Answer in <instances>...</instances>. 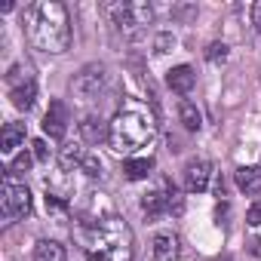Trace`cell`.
I'll use <instances>...</instances> for the list:
<instances>
[{
	"instance_id": "obj_7",
	"label": "cell",
	"mask_w": 261,
	"mask_h": 261,
	"mask_svg": "<svg viewBox=\"0 0 261 261\" xmlns=\"http://www.w3.org/2000/svg\"><path fill=\"white\" fill-rule=\"evenodd\" d=\"M142 209L148 212V218H160L163 212H175L178 215L185 209V203H181V197H178V191L172 185H163L160 191H151V194L142 197Z\"/></svg>"
},
{
	"instance_id": "obj_12",
	"label": "cell",
	"mask_w": 261,
	"mask_h": 261,
	"mask_svg": "<svg viewBox=\"0 0 261 261\" xmlns=\"http://www.w3.org/2000/svg\"><path fill=\"white\" fill-rule=\"evenodd\" d=\"M166 83H169V89L172 92H191L194 89V83H197V74H194V68L191 65H178V68H172L169 71V77H166Z\"/></svg>"
},
{
	"instance_id": "obj_20",
	"label": "cell",
	"mask_w": 261,
	"mask_h": 261,
	"mask_svg": "<svg viewBox=\"0 0 261 261\" xmlns=\"http://www.w3.org/2000/svg\"><path fill=\"white\" fill-rule=\"evenodd\" d=\"M206 59H209L212 65H218V62H227V43H221V40L209 43V46H206Z\"/></svg>"
},
{
	"instance_id": "obj_4",
	"label": "cell",
	"mask_w": 261,
	"mask_h": 261,
	"mask_svg": "<svg viewBox=\"0 0 261 261\" xmlns=\"http://www.w3.org/2000/svg\"><path fill=\"white\" fill-rule=\"evenodd\" d=\"M108 16H111V22L120 28V31H126V34H136L139 28H145L151 19H154V10L148 7V4H126V0H117V4H105L101 7Z\"/></svg>"
},
{
	"instance_id": "obj_14",
	"label": "cell",
	"mask_w": 261,
	"mask_h": 261,
	"mask_svg": "<svg viewBox=\"0 0 261 261\" xmlns=\"http://www.w3.org/2000/svg\"><path fill=\"white\" fill-rule=\"evenodd\" d=\"M151 252H154V261H175L178 258V237L175 233H157Z\"/></svg>"
},
{
	"instance_id": "obj_1",
	"label": "cell",
	"mask_w": 261,
	"mask_h": 261,
	"mask_svg": "<svg viewBox=\"0 0 261 261\" xmlns=\"http://www.w3.org/2000/svg\"><path fill=\"white\" fill-rule=\"evenodd\" d=\"M157 136V123H154V114L139 105V101H129L123 105L114 120L108 123V145L117 151V154H136L139 148H148Z\"/></svg>"
},
{
	"instance_id": "obj_15",
	"label": "cell",
	"mask_w": 261,
	"mask_h": 261,
	"mask_svg": "<svg viewBox=\"0 0 261 261\" xmlns=\"http://www.w3.org/2000/svg\"><path fill=\"white\" fill-rule=\"evenodd\" d=\"M151 172H154V160H151V157H133V160L123 163V175H126L129 181H142V178H148Z\"/></svg>"
},
{
	"instance_id": "obj_11",
	"label": "cell",
	"mask_w": 261,
	"mask_h": 261,
	"mask_svg": "<svg viewBox=\"0 0 261 261\" xmlns=\"http://www.w3.org/2000/svg\"><path fill=\"white\" fill-rule=\"evenodd\" d=\"M80 136H83L86 145H98L101 139H108V126L98 114H86L83 123H80Z\"/></svg>"
},
{
	"instance_id": "obj_5",
	"label": "cell",
	"mask_w": 261,
	"mask_h": 261,
	"mask_svg": "<svg viewBox=\"0 0 261 261\" xmlns=\"http://www.w3.org/2000/svg\"><path fill=\"white\" fill-rule=\"evenodd\" d=\"M0 206H4L7 218H25L31 212V191L25 185H19L13 178V172L4 175V197H0Z\"/></svg>"
},
{
	"instance_id": "obj_6",
	"label": "cell",
	"mask_w": 261,
	"mask_h": 261,
	"mask_svg": "<svg viewBox=\"0 0 261 261\" xmlns=\"http://www.w3.org/2000/svg\"><path fill=\"white\" fill-rule=\"evenodd\" d=\"M105 80H108L105 65H86V68H80V71L74 74L71 92H74L80 101H89V98H95V95L105 89Z\"/></svg>"
},
{
	"instance_id": "obj_24",
	"label": "cell",
	"mask_w": 261,
	"mask_h": 261,
	"mask_svg": "<svg viewBox=\"0 0 261 261\" xmlns=\"http://www.w3.org/2000/svg\"><path fill=\"white\" fill-rule=\"evenodd\" d=\"M246 221H249L252 227H258V224H261V200H258V203H255V206L246 212Z\"/></svg>"
},
{
	"instance_id": "obj_19",
	"label": "cell",
	"mask_w": 261,
	"mask_h": 261,
	"mask_svg": "<svg viewBox=\"0 0 261 261\" xmlns=\"http://www.w3.org/2000/svg\"><path fill=\"white\" fill-rule=\"evenodd\" d=\"M178 120H181V126L188 129V133H197V129L203 126V117H200L194 101H181L178 105Z\"/></svg>"
},
{
	"instance_id": "obj_27",
	"label": "cell",
	"mask_w": 261,
	"mask_h": 261,
	"mask_svg": "<svg viewBox=\"0 0 261 261\" xmlns=\"http://www.w3.org/2000/svg\"><path fill=\"white\" fill-rule=\"evenodd\" d=\"M215 261H230V258H215Z\"/></svg>"
},
{
	"instance_id": "obj_8",
	"label": "cell",
	"mask_w": 261,
	"mask_h": 261,
	"mask_svg": "<svg viewBox=\"0 0 261 261\" xmlns=\"http://www.w3.org/2000/svg\"><path fill=\"white\" fill-rule=\"evenodd\" d=\"M209 178H212V166L206 160H188V166H185V191L203 194L209 188Z\"/></svg>"
},
{
	"instance_id": "obj_21",
	"label": "cell",
	"mask_w": 261,
	"mask_h": 261,
	"mask_svg": "<svg viewBox=\"0 0 261 261\" xmlns=\"http://www.w3.org/2000/svg\"><path fill=\"white\" fill-rule=\"evenodd\" d=\"M89 178H98L101 175V160L95 157V154H86V160H83V166H80Z\"/></svg>"
},
{
	"instance_id": "obj_25",
	"label": "cell",
	"mask_w": 261,
	"mask_h": 261,
	"mask_svg": "<svg viewBox=\"0 0 261 261\" xmlns=\"http://www.w3.org/2000/svg\"><path fill=\"white\" fill-rule=\"evenodd\" d=\"M252 25L261 31V4H252Z\"/></svg>"
},
{
	"instance_id": "obj_18",
	"label": "cell",
	"mask_w": 261,
	"mask_h": 261,
	"mask_svg": "<svg viewBox=\"0 0 261 261\" xmlns=\"http://www.w3.org/2000/svg\"><path fill=\"white\" fill-rule=\"evenodd\" d=\"M83 160H86V148H83L80 142H74V145H65V148H62V154H59V163H62V169L83 166Z\"/></svg>"
},
{
	"instance_id": "obj_2",
	"label": "cell",
	"mask_w": 261,
	"mask_h": 261,
	"mask_svg": "<svg viewBox=\"0 0 261 261\" xmlns=\"http://www.w3.org/2000/svg\"><path fill=\"white\" fill-rule=\"evenodd\" d=\"M86 258L89 261H133L136 246H133V230L117 215L101 218L89 237H86Z\"/></svg>"
},
{
	"instance_id": "obj_26",
	"label": "cell",
	"mask_w": 261,
	"mask_h": 261,
	"mask_svg": "<svg viewBox=\"0 0 261 261\" xmlns=\"http://www.w3.org/2000/svg\"><path fill=\"white\" fill-rule=\"evenodd\" d=\"M252 255H258V258H261V240H252Z\"/></svg>"
},
{
	"instance_id": "obj_17",
	"label": "cell",
	"mask_w": 261,
	"mask_h": 261,
	"mask_svg": "<svg viewBox=\"0 0 261 261\" xmlns=\"http://www.w3.org/2000/svg\"><path fill=\"white\" fill-rule=\"evenodd\" d=\"M34 261H65V246L56 240H40L34 249Z\"/></svg>"
},
{
	"instance_id": "obj_16",
	"label": "cell",
	"mask_w": 261,
	"mask_h": 261,
	"mask_svg": "<svg viewBox=\"0 0 261 261\" xmlns=\"http://www.w3.org/2000/svg\"><path fill=\"white\" fill-rule=\"evenodd\" d=\"M34 98H37V83L34 80H25V83L13 86V105L19 111H31L34 108Z\"/></svg>"
},
{
	"instance_id": "obj_3",
	"label": "cell",
	"mask_w": 261,
	"mask_h": 261,
	"mask_svg": "<svg viewBox=\"0 0 261 261\" xmlns=\"http://www.w3.org/2000/svg\"><path fill=\"white\" fill-rule=\"evenodd\" d=\"M34 46L43 53H65L71 46V19L59 0H43L34 19Z\"/></svg>"
},
{
	"instance_id": "obj_22",
	"label": "cell",
	"mask_w": 261,
	"mask_h": 261,
	"mask_svg": "<svg viewBox=\"0 0 261 261\" xmlns=\"http://www.w3.org/2000/svg\"><path fill=\"white\" fill-rule=\"evenodd\" d=\"M31 163H34V154H28V151H22L16 160H13V166H10V172H28L31 169Z\"/></svg>"
},
{
	"instance_id": "obj_23",
	"label": "cell",
	"mask_w": 261,
	"mask_h": 261,
	"mask_svg": "<svg viewBox=\"0 0 261 261\" xmlns=\"http://www.w3.org/2000/svg\"><path fill=\"white\" fill-rule=\"evenodd\" d=\"M31 148H34V160H40V163H46V160H49V148H46V142H43V139H40V142H34Z\"/></svg>"
},
{
	"instance_id": "obj_9",
	"label": "cell",
	"mask_w": 261,
	"mask_h": 261,
	"mask_svg": "<svg viewBox=\"0 0 261 261\" xmlns=\"http://www.w3.org/2000/svg\"><path fill=\"white\" fill-rule=\"evenodd\" d=\"M43 133L49 139H65V133H68V108L62 101H49V111L43 117Z\"/></svg>"
},
{
	"instance_id": "obj_13",
	"label": "cell",
	"mask_w": 261,
	"mask_h": 261,
	"mask_svg": "<svg viewBox=\"0 0 261 261\" xmlns=\"http://www.w3.org/2000/svg\"><path fill=\"white\" fill-rule=\"evenodd\" d=\"M25 145V123H7L4 133H0V151L13 154Z\"/></svg>"
},
{
	"instance_id": "obj_10",
	"label": "cell",
	"mask_w": 261,
	"mask_h": 261,
	"mask_svg": "<svg viewBox=\"0 0 261 261\" xmlns=\"http://www.w3.org/2000/svg\"><path fill=\"white\" fill-rule=\"evenodd\" d=\"M237 188L249 197H261V166H240L237 169Z\"/></svg>"
}]
</instances>
